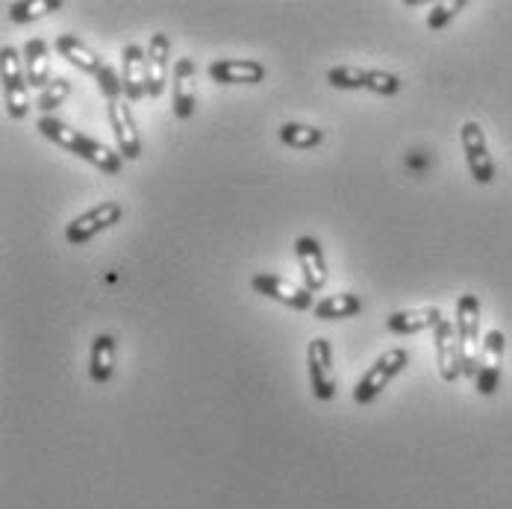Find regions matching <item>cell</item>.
I'll return each instance as SVG.
<instances>
[{
    "instance_id": "cell-20",
    "label": "cell",
    "mask_w": 512,
    "mask_h": 509,
    "mask_svg": "<svg viewBox=\"0 0 512 509\" xmlns=\"http://www.w3.org/2000/svg\"><path fill=\"white\" fill-rule=\"evenodd\" d=\"M115 371V339L109 333H98L92 342V357H89V374L95 383H109Z\"/></svg>"
},
{
    "instance_id": "cell-21",
    "label": "cell",
    "mask_w": 512,
    "mask_h": 509,
    "mask_svg": "<svg viewBox=\"0 0 512 509\" xmlns=\"http://www.w3.org/2000/svg\"><path fill=\"white\" fill-rule=\"evenodd\" d=\"M357 312H362V298L354 292L330 295L315 304V318H321V321H342V318H354Z\"/></svg>"
},
{
    "instance_id": "cell-12",
    "label": "cell",
    "mask_w": 512,
    "mask_h": 509,
    "mask_svg": "<svg viewBox=\"0 0 512 509\" xmlns=\"http://www.w3.org/2000/svg\"><path fill=\"white\" fill-rule=\"evenodd\" d=\"M109 124H112V133H115V142H118V153L124 159H139L142 156L139 127H136V118H133L130 106L121 98L109 101Z\"/></svg>"
},
{
    "instance_id": "cell-16",
    "label": "cell",
    "mask_w": 512,
    "mask_h": 509,
    "mask_svg": "<svg viewBox=\"0 0 512 509\" xmlns=\"http://www.w3.org/2000/svg\"><path fill=\"white\" fill-rule=\"evenodd\" d=\"M442 321V309L439 306H418V309H401V312H392L386 318V330L395 333V336H412V333H421V330H436Z\"/></svg>"
},
{
    "instance_id": "cell-11",
    "label": "cell",
    "mask_w": 512,
    "mask_h": 509,
    "mask_svg": "<svg viewBox=\"0 0 512 509\" xmlns=\"http://www.w3.org/2000/svg\"><path fill=\"white\" fill-rule=\"evenodd\" d=\"M265 74V65L256 59H215L209 65V77L221 86H256Z\"/></svg>"
},
{
    "instance_id": "cell-4",
    "label": "cell",
    "mask_w": 512,
    "mask_h": 509,
    "mask_svg": "<svg viewBox=\"0 0 512 509\" xmlns=\"http://www.w3.org/2000/svg\"><path fill=\"white\" fill-rule=\"evenodd\" d=\"M410 365V354L404 348H389L386 354L374 359V365L359 377L357 389H354V401L357 404H371L383 395V389Z\"/></svg>"
},
{
    "instance_id": "cell-2",
    "label": "cell",
    "mask_w": 512,
    "mask_h": 509,
    "mask_svg": "<svg viewBox=\"0 0 512 509\" xmlns=\"http://www.w3.org/2000/svg\"><path fill=\"white\" fill-rule=\"evenodd\" d=\"M457 339L462 348V377H477L480 368V301L477 295H460L457 301Z\"/></svg>"
},
{
    "instance_id": "cell-13",
    "label": "cell",
    "mask_w": 512,
    "mask_h": 509,
    "mask_svg": "<svg viewBox=\"0 0 512 509\" xmlns=\"http://www.w3.org/2000/svg\"><path fill=\"white\" fill-rule=\"evenodd\" d=\"M198 106V74H195V62L189 56L177 59L174 65V118L186 121L195 115Z\"/></svg>"
},
{
    "instance_id": "cell-3",
    "label": "cell",
    "mask_w": 512,
    "mask_h": 509,
    "mask_svg": "<svg viewBox=\"0 0 512 509\" xmlns=\"http://www.w3.org/2000/svg\"><path fill=\"white\" fill-rule=\"evenodd\" d=\"M0 80H3V101L9 118H24L30 112V86L24 74V56L12 45L0 48Z\"/></svg>"
},
{
    "instance_id": "cell-25",
    "label": "cell",
    "mask_w": 512,
    "mask_h": 509,
    "mask_svg": "<svg viewBox=\"0 0 512 509\" xmlns=\"http://www.w3.org/2000/svg\"><path fill=\"white\" fill-rule=\"evenodd\" d=\"M465 6H468V0H439V3H433L430 15H427V27L430 30H445Z\"/></svg>"
},
{
    "instance_id": "cell-6",
    "label": "cell",
    "mask_w": 512,
    "mask_h": 509,
    "mask_svg": "<svg viewBox=\"0 0 512 509\" xmlns=\"http://www.w3.org/2000/svg\"><path fill=\"white\" fill-rule=\"evenodd\" d=\"M504 354H507V336L504 330H489L483 336V348H480V368L474 377V386L483 398H492L498 392L501 374H504Z\"/></svg>"
},
{
    "instance_id": "cell-18",
    "label": "cell",
    "mask_w": 512,
    "mask_h": 509,
    "mask_svg": "<svg viewBox=\"0 0 512 509\" xmlns=\"http://www.w3.org/2000/svg\"><path fill=\"white\" fill-rule=\"evenodd\" d=\"M56 53H59L62 59H68L74 68H80V71H86V74H95V77L106 68V62H103L101 56L92 51L80 36H71V33H65V36L56 39Z\"/></svg>"
},
{
    "instance_id": "cell-8",
    "label": "cell",
    "mask_w": 512,
    "mask_h": 509,
    "mask_svg": "<svg viewBox=\"0 0 512 509\" xmlns=\"http://www.w3.org/2000/svg\"><path fill=\"white\" fill-rule=\"evenodd\" d=\"M309 386L318 401H330L336 395V368H333V348L327 339H312L307 348Z\"/></svg>"
},
{
    "instance_id": "cell-5",
    "label": "cell",
    "mask_w": 512,
    "mask_h": 509,
    "mask_svg": "<svg viewBox=\"0 0 512 509\" xmlns=\"http://www.w3.org/2000/svg\"><path fill=\"white\" fill-rule=\"evenodd\" d=\"M121 218H124V206L118 204V201H103V204L86 209L83 215H77V218L65 227V242H68V245H86V242H92L98 233L115 227Z\"/></svg>"
},
{
    "instance_id": "cell-1",
    "label": "cell",
    "mask_w": 512,
    "mask_h": 509,
    "mask_svg": "<svg viewBox=\"0 0 512 509\" xmlns=\"http://www.w3.org/2000/svg\"><path fill=\"white\" fill-rule=\"evenodd\" d=\"M36 127H39V133H42L45 139H51L53 145H59L62 151L86 159L89 165H95L103 174H109V177L121 174V168H124V156H121V153L109 151L103 142H95L92 136L74 130L71 124L59 121L56 115H42Z\"/></svg>"
},
{
    "instance_id": "cell-15",
    "label": "cell",
    "mask_w": 512,
    "mask_h": 509,
    "mask_svg": "<svg viewBox=\"0 0 512 509\" xmlns=\"http://www.w3.org/2000/svg\"><path fill=\"white\" fill-rule=\"evenodd\" d=\"M295 256H298V265H301V274H304V286L309 292H321L327 286V262H324L318 239L301 236L295 242Z\"/></svg>"
},
{
    "instance_id": "cell-23",
    "label": "cell",
    "mask_w": 512,
    "mask_h": 509,
    "mask_svg": "<svg viewBox=\"0 0 512 509\" xmlns=\"http://www.w3.org/2000/svg\"><path fill=\"white\" fill-rule=\"evenodd\" d=\"M9 18L15 24H27V21H36V18H45L51 12L62 9V0H18V3H9Z\"/></svg>"
},
{
    "instance_id": "cell-27",
    "label": "cell",
    "mask_w": 512,
    "mask_h": 509,
    "mask_svg": "<svg viewBox=\"0 0 512 509\" xmlns=\"http://www.w3.org/2000/svg\"><path fill=\"white\" fill-rule=\"evenodd\" d=\"M365 89L374 92V95L389 98V95H395V92L401 89V77H398V74H389V71H380V68H368V83H365Z\"/></svg>"
},
{
    "instance_id": "cell-26",
    "label": "cell",
    "mask_w": 512,
    "mask_h": 509,
    "mask_svg": "<svg viewBox=\"0 0 512 509\" xmlns=\"http://www.w3.org/2000/svg\"><path fill=\"white\" fill-rule=\"evenodd\" d=\"M68 95H71V80L56 77V80H51L48 89H42V95H39V109H42L45 115H51L56 106H62V103L68 101Z\"/></svg>"
},
{
    "instance_id": "cell-14",
    "label": "cell",
    "mask_w": 512,
    "mask_h": 509,
    "mask_svg": "<svg viewBox=\"0 0 512 509\" xmlns=\"http://www.w3.org/2000/svg\"><path fill=\"white\" fill-rule=\"evenodd\" d=\"M121 59H124V68H121L124 95H127V101H142L148 95V51L142 45L130 42V45H124Z\"/></svg>"
},
{
    "instance_id": "cell-17",
    "label": "cell",
    "mask_w": 512,
    "mask_h": 509,
    "mask_svg": "<svg viewBox=\"0 0 512 509\" xmlns=\"http://www.w3.org/2000/svg\"><path fill=\"white\" fill-rule=\"evenodd\" d=\"M168 53H171V39L165 33H154L148 45V95L159 98L168 83Z\"/></svg>"
},
{
    "instance_id": "cell-19",
    "label": "cell",
    "mask_w": 512,
    "mask_h": 509,
    "mask_svg": "<svg viewBox=\"0 0 512 509\" xmlns=\"http://www.w3.org/2000/svg\"><path fill=\"white\" fill-rule=\"evenodd\" d=\"M24 74H27V86L33 89L51 86V51L42 39H30L24 45Z\"/></svg>"
},
{
    "instance_id": "cell-28",
    "label": "cell",
    "mask_w": 512,
    "mask_h": 509,
    "mask_svg": "<svg viewBox=\"0 0 512 509\" xmlns=\"http://www.w3.org/2000/svg\"><path fill=\"white\" fill-rule=\"evenodd\" d=\"M98 89H101V95L106 101H118L124 95V77L112 65H106L98 74Z\"/></svg>"
},
{
    "instance_id": "cell-7",
    "label": "cell",
    "mask_w": 512,
    "mask_h": 509,
    "mask_svg": "<svg viewBox=\"0 0 512 509\" xmlns=\"http://www.w3.org/2000/svg\"><path fill=\"white\" fill-rule=\"evenodd\" d=\"M462 151H465V162H468V171L471 177L480 183V186H489L495 180V159L489 153L486 145V133L477 121H465L460 130Z\"/></svg>"
},
{
    "instance_id": "cell-9",
    "label": "cell",
    "mask_w": 512,
    "mask_h": 509,
    "mask_svg": "<svg viewBox=\"0 0 512 509\" xmlns=\"http://www.w3.org/2000/svg\"><path fill=\"white\" fill-rule=\"evenodd\" d=\"M436 365H439V377L445 383H457L462 377V348L460 339H457V324L442 318L439 327H436Z\"/></svg>"
},
{
    "instance_id": "cell-10",
    "label": "cell",
    "mask_w": 512,
    "mask_h": 509,
    "mask_svg": "<svg viewBox=\"0 0 512 509\" xmlns=\"http://www.w3.org/2000/svg\"><path fill=\"white\" fill-rule=\"evenodd\" d=\"M251 286H254V292L277 301V304H286L292 309H315V298L307 286H295L277 274H254Z\"/></svg>"
},
{
    "instance_id": "cell-24",
    "label": "cell",
    "mask_w": 512,
    "mask_h": 509,
    "mask_svg": "<svg viewBox=\"0 0 512 509\" xmlns=\"http://www.w3.org/2000/svg\"><path fill=\"white\" fill-rule=\"evenodd\" d=\"M327 83L333 89H365L368 83V71L357 65H336L327 71Z\"/></svg>"
},
{
    "instance_id": "cell-22",
    "label": "cell",
    "mask_w": 512,
    "mask_h": 509,
    "mask_svg": "<svg viewBox=\"0 0 512 509\" xmlns=\"http://www.w3.org/2000/svg\"><path fill=\"white\" fill-rule=\"evenodd\" d=\"M324 139V133L318 127H309V124H298V121H286L280 127V142L286 148H298V151H307V148H318Z\"/></svg>"
}]
</instances>
